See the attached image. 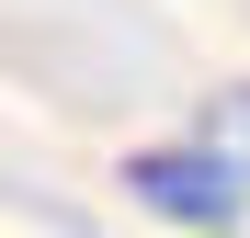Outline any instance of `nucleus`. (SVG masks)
Returning <instances> with one entry per match:
<instances>
[{
	"label": "nucleus",
	"instance_id": "2",
	"mask_svg": "<svg viewBox=\"0 0 250 238\" xmlns=\"http://www.w3.org/2000/svg\"><path fill=\"white\" fill-rule=\"evenodd\" d=\"M193 147H216L228 170H250V79H228V91L193 102Z\"/></svg>",
	"mask_w": 250,
	"mask_h": 238
},
{
	"label": "nucleus",
	"instance_id": "1",
	"mask_svg": "<svg viewBox=\"0 0 250 238\" xmlns=\"http://www.w3.org/2000/svg\"><path fill=\"white\" fill-rule=\"evenodd\" d=\"M125 193H137L148 216H171V227H239V204H250V170H228L216 147H137L125 159Z\"/></svg>",
	"mask_w": 250,
	"mask_h": 238
}]
</instances>
